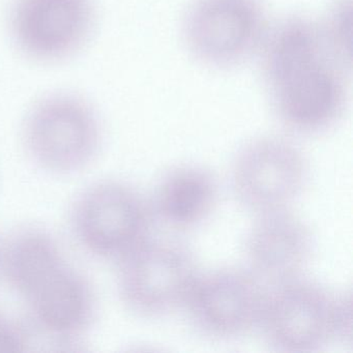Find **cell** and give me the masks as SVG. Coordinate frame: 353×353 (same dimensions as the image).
<instances>
[{"label": "cell", "mask_w": 353, "mask_h": 353, "mask_svg": "<svg viewBox=\"0 0 353 353\" xmlns=\"http://www.w3.org/2000/svg\"><path fill=\"white\" fill-rule=\"evenodd\" d=\"M261 68L270 106L281 125L299 135H319L342 119L346 74L326 44L319 22L289 16L268 28Z\"/></svg>", "instance_id": "6da1fadb"}, {"label": "cell", "mask_w": 353, "mask_h": 353, "mask_svg": "<svg viewBox=\"0 0 353 353\" xmlns=\"http://www.w3.org/2000/svg\"><path fill=\"white\" fill-rule=\"evenodd\" d=\"M258 330L280 352L321 350L352 336L350 293H339L305 276L268 287Z\"/></svg>", "instance_id": "7a4b0ae2"}, {"label": "cell", "mask_w": 353, "mask_h": 353, "mask_svg": "<svg viewBox=\"0 0 353 353\" xmlns=\"http://www.w3.org/2000/svg\"><path fill=\"white\" fill-rule=\"evenodd\" d=\"M21 144L39 170L71 176L96 162L104 144V127L90 102L77 94L57 92L41 99L26 113Z\"/></svg>", "instance_id": "3957f363"}, {"label": "cell", "mask_w": 353, "mask_h": 353, "mask_svg": "<svg viewBox=\"0 0 353 353\" xmlns=\"http://www.w3.org/2000/svg\"><path fill=\"white\" fill-rule=\"evenodd\" d=\"M150 200L119 179L94 181L72 201V236L88 255L117 263L152 237Z\"/></svg>", "instance_id": "277c9868"}, {"label": "cell", "mask_w": 353, "mask_h": 353, "mask_svg": "<svg viewBox=\"0 0 353 353\" xmlns=\"http://www.w3.org/2000/svg\"><path fill=\"white\" fill-rule=\"evenodd\" d=\"M114 264L119 301L143 318L163 317L185 309L201 272L185 245L152 236Z\"/></svg>", "instance_id": "5b68a950"}, {"label": "cell", "mask_w": 353, "mask_h": 353, "mask_svg": "<svg viewBox=\"0 0 353 353\" xmlns=\"http://www.w3.org/2000/svg\"><path fill=\"white\" fill-rule=\"evenodd\" d=\"M268 26L262 0H194L183 15L181 39L199 65L229 70L259 52Z\"/></svg>", "instance_id": "8992f818"}, {"label": "cell", "mask_w": 353, "mask_h": 353, "mask_svg": "<svg viewBox=\"0 0 353 353\" xmlns=\"http://www.w3.org/2000/svg\"><path fill=\"white\" fill-rule=\"evenodd\" d=\"M310 164L303 150L280 136H261L239 148L230 168L237 201L255 214L290 210L307 189Z\"/></svg>", "instance_id": "52a82bcc"}, {"label": "cell", "mask_w": 353, "mask_h": 353, "mask_svg": "<svg viewBox=\"0 0 353 353\" xmlns=\"http://www.w3.org/2000/svg\"><path fill=\"white\" fill-rule=\"evenodd\" d=\"M268 286L247 268L200 272L183 311L202 336L232 340L258 330Z\"/></svg>", "instance_id": "ba28073f"}, {"label": "cell", "mask_w": 353, "mask_h": 353, "mask_svg": "<svg viewBox=\"0 0 353 353\" xmlns=\"http://www.w3.org/2000/svg\"><path fill=\"white\" fill-rule=\"evenodd\" d=\"M21 303L34 340L41 336L65 348L81 344L98 317L96 288L70 260L41 280Z\"/></svg>", "instance_id": "9c48e42d"}, {"label": "cell", "mask_w": 353, "mask_h": 353, "mask_svg": "<svg viewBox=\"0 0 353 353\" xmlns=\"http://www.w3.org/2000/svg\"><path fill=\"white\" fill-rule=\"evenodd\" d=\"M94 21V0H16L10 14V34L28 59L57 63L84 46Z\"/></svg>", "instance_id": "30bf717a"}, {"label": "cell", "mask_w": 353, "mask_h": 353, "mask_svg": "<svg viewBox=\"0 0 353 353\" xmlns=\"http://www.w3.org/2000/svg\"><path fill=\"white\" fill-rule=\"evenodd\" d=\"M255 216L243 241L245 268L268 287L303 276L316 248L307 222L291 208Z\"/></svg>", "instance_id": "8fae6325"}, {"label": "cell", "mask_w": 353, "mask_h": 353, "mask_svg": "<svg viewBox=\"0 0 353 353\" xmlns=\"http://www.w3.org/2000/svg\"><path fill=\"white\" fill-rule=\"evenodd\" d=\"M220 196V185L212 170L183 164L162 175L148 200L154 222L175 230H191L210 220Z\"/></svg>", "instance_id": "7c38bea8"}, {"label": "cell", "mask_w": 353, "mask_h": 353, "mask_svg": "<svg viewBox=\"0 0 353 353\" xmlns=\"http://www.w3.org/2000/svg\"><path fill=\"white\" fill-rule=\"evenodd\" d=\"M69 260L59 239L39 225H24L0 241V279L20 301Z\"/></svg>", "instance_id": "4fadbf2b"}, {"label": "cell", "mask_w": 353, "mask_h": 353, "mask_svg": "<svg viewBox=\"0 0 353 353\" xmlns=\"http://www.w3.org/2000/svg\"><path fill=\"white\" fill-rule=\"evenodd\" d=\"M326 44L350 71L352 65V3L340 0L319 22Z\"/></svg>", "instance_id": "5bb4252c"}, {"label": "cell", "mask_w": 353, "mask_h": 353, "mask_svg": "<svg viewBox=\"0 0 353 353\" xmlns=\"http://www.w3.org/2000/svg\"><path fill=\"white\" fill-rule=\"evenodd\" d=\"M34 342L24 319H18L0 309V353L26 352Z\"/></svg>", "instance_id": "9a60e30c"}]
</instances>
